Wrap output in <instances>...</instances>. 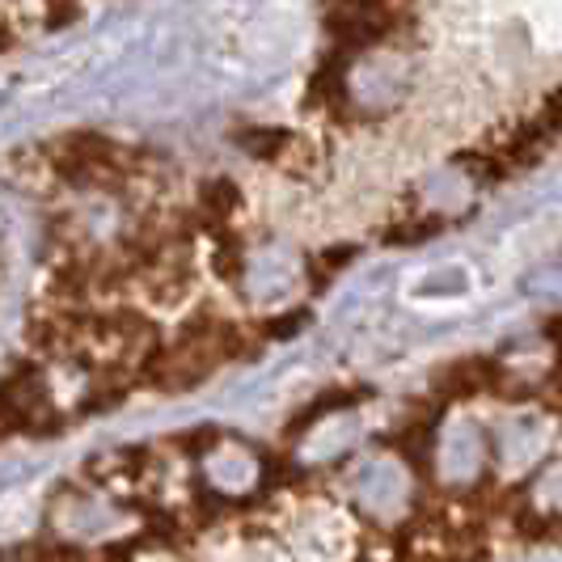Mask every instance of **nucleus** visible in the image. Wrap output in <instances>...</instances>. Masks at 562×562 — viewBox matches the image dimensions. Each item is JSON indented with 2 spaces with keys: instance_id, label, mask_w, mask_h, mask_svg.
<instances>
[{
  "instance_id": "obj_1",
  "label": "nucleus",
  "mask_w": 562,
  "mask_h": 562,
  "mask_svg": "<svg viewBox=\"0 0 562 562\" xmlns=\"http://www.w3.org/2000/svg\"><path fill=\"white\" fill-rule=\"evenodd\" d=\"M445 394L449 397H474V394H499L504 390V368L495 364L491 356H470L445 368L440 376Z\"/></svg>"
},
{
  "instance_id": "obj_4",
  "label": "nucleus",
  "mask_w": 562,
  "mask_h": 562,
  "mask_svg": "<svg viewBox=\"0 0 562 562\" xmlns=\"http://www.w3.org/2000/svg\"><path fill=\"white\" fill-rule=\"evenodd\" d=\"M305 317H310V313H283V322H271V326H267V338H288V335H296V330L305 326Z\"/></svg>"
},
{
  "instance_id": "obj_3",
  "label": "nucleus",
  "mask_w": 562,
  "mask_h": 562,
  "mask_svg": "<svg viewBox=\"0 0 562 562\" xmlns=\"http://www.w3.org/2000/svg\"><path fill=\"white\" fill-rule=\"evenodd\" d=\"M351 254H356L351 246H342L338 254H322V258H313V283L322 288V283H326V276H335L342 262H351Z\"/></svg>"
},
{
  "instance_id": "obj_2",
  "label": "nucleus",
  "mask_w": 562,
  "mask_h": 562,
  "mask_svg": "<svg viewBox=\"0 0 562 562\" xmlns=\"http://www.w3.org/2000/svg\"><path fill=\"white\" fill-rule=\"evenodd\" d=\"M237 203H241L237 187L225 182V178H216V182H207V187H203V195H199V216H203V225L207 228L225 233L228 216L237 212Z\"/></svg>"
},
{
  "instance_id": "obj_5",
  "label": "nucleus",
  "mask_w": 562,
  "mask_h": 562,
  "mask_svg": "<svg viewBox=\"0 0 562 562\" xmlns=\"http://www.w3.org/2000/svg\"><path fill=\"white\" fill-rule=\"evenodd\" d=\"M43 562H89L81 554V550H68V546H64V550H52V554H43Z\"/></svg>"
}]
</instances>
